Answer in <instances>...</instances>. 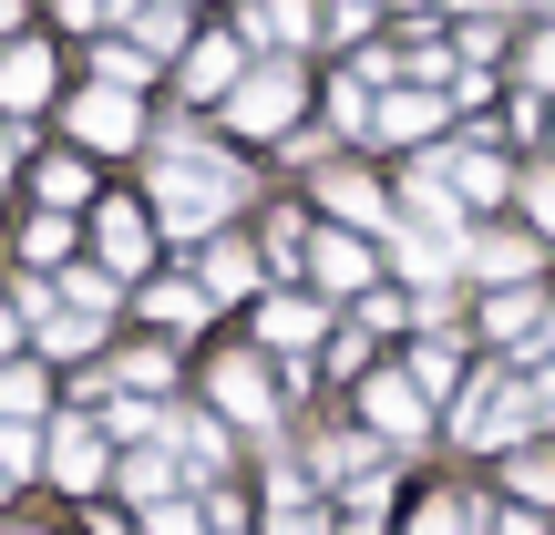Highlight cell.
Segmentation results:
<instances>
[{"instance_id":"6da1fadb","label":"cell","mask_w":555,"mask_h":535,"mask_svg":"<svg viewBox=\"0 0 555 535\" xmlns=\"http://www.w3.org/2000/svg\"><path fill=\"white\" fill-rule=\"evenodd\" d=\"M155 206H165V227H176V238H196V227H217L227 206H237V165H217V155H165Z\"/></svg>"},{"instance_id":"7a4b0ae2","label":"cell","mask_w":555,"mask_h":535,"mask_svg":"<svg viewBox=\"0 0 555 535\" xmlns=\"http://www.w3.org/2000/svg\"><path fill=\"white\" fill-rule=\"evenodd\" d=\"M288 114H298V73L288 62H258V73L237 82V103H227L237 135H288Z\"/></svg>"},{"instance_id":"3957f363","label":"cell","mask_w":555,"mask_h":535,"mask_svg":"<svg viewBox=\"0 0 555 535\" xmlns=\"http://www.w3.org/2000/svg\"><path fill=\"white\" fill-rule=\"evenodd\" d=\"M217 402H227L237 422H258V433L278 422V392H268V371H258V360H227V371H217Z\"/></svg>"},{"instance_id":"277c9868","label":"cell","mask_w":555,"mask_h":535,"mask_svg":"<svg viewBox=\"0 0 555 535\" xmlns=\"http://www.w3.org/2000/svg\"><path fill=\"white\" fill-rule=\"evenodd\" d=\"M73 135L82 144H134V103H124V93H82L73 103Z\"/></svg>"},{"instance_id":"5b68a950","label":"cell","mask_w":555,"mask_h":535,"mask_svg":"<svg viewBox=\"0 0 555 535\" xmlns=\"http://www.w3.org/2000/svg\"><path fill=\"white\" fill-rule=\"evenodd\" d=\"M52 474L62 484H103V433H93V422H62V433H52Z\"/></svg>"},{"instance_id":"8992f818","label":"cell","mask_w":555,"mask_h":535,"mask_svg":"<svg viewBox=\"0 0 555 535\" xmlns=\"http://www.w3.org/2000/svg\"><path fill=\"white\" fill-rule=\"evenodd\" d=\"M41 93H52V62H41L31 41H21V52H0V103L21 114V103H41Z\"/></svg>"},{"instance_id":"52a82bcc","label":"cell","mask_w":555,"mask_h":535,"mask_svg":"<svg viewBox=\"0 0 555 535\" xmlns=\"http://www.w3.org/2000/svg\"><path fill=\"white\" fill-rule=\"evenodd\" d=\"M371 124H380V135H401V144H422L442 124V103L433 93H391V103H371Z\"/></svg>"},{"instance_id":"ba28073f","label":"cell","mask_w":555,"mask_h":535,"mask_svg":"<svg viewBox=\"0 0 555 535\" xmlns=\"http://www.w3.org/2000/svg\"><path fill=\"white\" fill-rule=\"evenodd\" d=\"M371 422L412 443V433H422V392H412V381H371Z\"/></svg>"},{"instance_id":"9c48e42d","label":"cell","mask_w":555,"mask_h":535,"mask_svg":"<svg viewBox=\"0 0 555 535\" xmlns=\"http://www.w3.org/2000/svg\"><path fill=\"white\" fill-rule=\"evenodd\" d=\"M258 330L278 340V351H298V340H319V309H309V298H268V309H258Z\"/></svg>"},{"instance_id":"30bf717a","label":"cell","mask_w":555,"mask_h":535,"mask_svg":"<svg viewBox=\"0 0 555 535\" xmlns=\"http://www.w3.org/2000/svg\"><path fill=\"white\" fill-rule=\"evenodd\" d=\"M474 268L494 278V289H525V268H535V247H525V238H483V247H474Z\"/></svg>"},{"instance_id":"8fae6325","label":"cell","mask_w":555,"mask_h":535,"mask_svg":"<svg viewBox=\"0 0 555 535\" xmlns=\"http://www.w3.org/2000/svg\"><path fill=\"white\" fill-rule=\"evenodd\" d=\"M103 258H114V268H144V217H134V206H103Z\"/></svg>"},{"instance_id":"7c38bea8","label":"cell","mask_w":555,"mask_h":535,"mask_svg":"<svg viewBox=\"0 0 555 535\" xmlns=\"http://www.w3.org/2000/svg\"><path fill=\"white\" fill-rule=\"evenodd\" d=\"M319 196H330L339 217H360V227H380V186H371V176H330V186H319Z\"/></svg>"},{"instance_id":"4fadbf2b","label":"cell","mask_w":555,"mask_h":535,"mask_svg":"<svg viewBox=\"0 0 555 535\" xmlns=\"http://www.w3.org/2000/svg\"><path fill=\"white\" fill-rule=\"evenodd\" d=\"M483 330H494V340H525V330H535V289H494Z\"/></svg>"},{"instance_id":"5bb4252c","label":"cell","mask_w":555,"mask_h":535,"mask_svg":"<svg viewBox=\"0 0 555 535\" xmlns=\"http://www.w3.org/2000/svg\"><path fill=\"white\" fill-rule=\"evenodd\" d=\"M247 31H268V41H298V31H309V0H258V11H247Z\"/></svg>"},{"instance_id":"9a60e30c","label":"cell","mask_w":555,"mask_h":535,"mask_svg":"<svg viewBox=\"0 0 555 535\" xmlns=\"http://www.w3.org/2000/svg\"><path fill=\"white\" fill-rule=\"evenodd\" d=\"M144 309H155L165 330H196V319H206V289H144Z\"/></svg>"},{"instance_id":"2e32d148","label":"cell","mask_w":555,"mask_h":535,"mask_svg":"<svg viewBox=\"0 0 555 535\" xmlns=\"http://www.w3.org/2000/svg\"><path fill=\"white\" fill-rule=\"evenodd\" d=\"M319 278H330V289H360V278H371V258H360L350 238H319Z\"/></svg>"},{"instance_id":"e0dca14e","label":"cell","mask_w":555,"mask_h":535,"mask_svg":"<svg viewBox=\"0 0 555 535\" xmlns=\"http://www.w3.org/2000/svg\"><path fill=\"white\" fill-rule=\"evenodd\" d=\"M453 351H463V340H422V351H412V392H442V381H453Z\"/></svg>"},{"instance_id":"ac0fdd59","label":"cell","mask_w":555,"mask_h":535,"mask_svg":"<svg viewBox=\"0 0 555 535\" xmlns=\"http://www.w3.org/2000/svg\"><path fill=\"white\" fill-rule=\"evenodd\" d=\"M227 73H237V52H227V41H206V52L185 62V82H196V93H227Z\"/></svg>"},{"instance_id":"d6986e66","label":"cell","mask_w":555,"mask_h":535,"mask_svg":"<svg viewBox=\"0 0 555 535\" xmlns=\"http://www.w3.org/2000/svg\"><path fill=\"white\" fill-rule=\"evenodd\" d=\"M41 196H52V206H82L93 186H82V165H73V155H52V165H41Z\"/></svg>"},{"instance_id":"ffe728a7","label":"cell","mask_w":555,"mask_h":535,"mask_svg":"<svg viewBox=\"0 0 555 535\" xmlns=\"http://www.w3.org/2000/svg\"><path fill=\"white\" fill-rule=\"evenodd\" d=\"M247 278H258V268H247V247H217V258H206V289H217V298H237Z\"/></svg>"},{"instance_id":"44dd1931","label":"cell","mask_w":555,"mask_h":535,"mask_svg":"<svg viewBox=\"0 0 555 535\" xmlns=\"http://www.w3.org/2000/svg\"><path fill=\"white\" fill-rule=\"evenodd\" d=\"M41 463V443H31V422H0V474H31Z\"/></svg>"},{"instance_id":"7402d4cb","label":"cell","mask_w":555,"mask_h":535,"mask_svg":"<svg viewBox=\"0 0 555 535\" xmlns=\"http://www.w3.org/2000/svg\"><path fill=\"white\" fill-rule=\"evenodd\" d=\"M165 433H185V463H206V474H217V463H227V443H217V422H165Z\"/></svg>"},{"instance_id":"603a6c76","label":"cell","mask_w":555,"mask_h":535,"mask_svg":"<svg viewBox=\"0 0 555 535\" xmlns=\"http://www.w3.org/2000/svg\"><path fill=\"white\" fill-rule=\"evenodd\" d=\"M114 309V278H93V268H73V319H103Z\"/></svg>"},{"instance_id":"cb8c5ba5","label":"cell","mask_w":555,"mask_h":535,"mask_svg":"<svg viewBox=\"0 0 555 535\" xmlns=\"http://www.w3.org/2000/svg\"><path fill=\"white\" fill-rule=\"evenodd\" d=\"M474 515H483V505H422L412 535H474Z\"/></svg>"},{"instance_id":"d4e9b609","label":"cell","mask_w":555,"mask_h":535,"mask_svg":"<svg viewBox=\"0 0 555 535\" xmlns=\"http://www.w3.org/2000/svg\"><path fill=\"white\" fill-rule=\"evenodd\" d=\"M515 484L525 495H555V454H515Z\"/></svg>"},{"instance_id":"484cf974","label":"cell","mask_w":555,"mask_h":535,"mask_svg":"<svg viewBox=\"0 0 555 535\" xmlns=\"http://www.w3.org/2000/svg\"><path fill=\"white\" fill-rule=\"evenodd\" d=\"M144 535H206V515H185V505H155V515H144Z\"/></svg>"},{"instance_id":"4316f807","label":"cell","mask_w":555,"mask_h":535,"mask_svg":"<svg viewBox=\"0 0 555 535\" xmlns=\"http://www.w3.org/2000/svg\"><path fill=\"white\" fill-rule=\"evenodd\" d=\"M278 535H319V515H309V505H288V515H278Z\"/></svg>"},{"instance_id":"83f0119b","label":"cell","mask_w":555,"mask_h":535,"mask_svg":"<svg viewBox=\"0 0 555 535\" xmlns=\"http://www.w3.org/2000/svg\"><path fill=\"white\" fill-rule=\"evenodd\" d=\"M11 155H21V124H0V165H11Z\"/></svg>"},{"instance_id":"f1b7e54d","label":"cell","mask_w":555,"mask_h":535,"mask_svg":"<svg viewBox=\"0 0 555 535\" xmlns=\"http://www.w3.org/2000/svg\"><path fill=\"white\" fill-rule=\"evenodd\" d=\"M535 73H545V82H555V41H535Z\"/></svg>"},{"instance_id":"f546056e","label":"cell","mask_w":555,"mask_h":535,"mask_svg":"<svg viewBox=\"0 0 555 535\" xmlns=\"http://www.w3.org/2000/svg\"><path fill=\"white\" fill-rule=\"evenodd\" d=\"M535 217H545V227H555V186H535Z\"/></svg>"},{"instance_id":"4dcf8cb0","label":"cell","mask_w":555,"mask_h":535,"mask_svg":"<svg viewBox=\"0 0 555 535\" xmlns=\"http://www.w3.org/2000/svg\"><path fill=\"white\" fill-rule=\"evenodd\" d=\"M339 535H380V525H371V515H350V525H339Z\"/></svg>"},{"instance_id":"1f68e13d","label":"cell","mask_w":555,"mask_h":535,"mask_svg":"<svg viewBox=\"0 0 555 535\" xmlns=\"http://www.w3.org/2000/svg\"><path fill=\"white\" fill-rule=\"evenodd\" d=\"M504 535H535V525H525V515H504Z\"/></svg>"},{"instance_id":"d6a6232c","label":"cell","mask_w":555,"mask_h":535,"mask_svg":"<svg viewBox=\"0 0 555 535\" xmlns=\"http://www.w3.org/2000/svg\"><path fill=\"white\" fill-rule=\"evenodd\" d=\"M0 351H11V319H0Z\"/></svg>"},{"instance_id":"836d02e7","label":"cell","mask_w":555,"mask_h":535,"mask_svg":"<svg viewBox=\"0 0 555 535\" xmlns=\"http://www.w3.org/2000/svg\"><path fill=\"white\" fill-rule=\"evenodd\" d=\"M545 340H555V319H545Z\"/></svg>"},{"instance_id":"e575fe53","label":"cell","mask_w":555,"mask_h":535,"mask_svg":"<svg viewBox=\"0 0 555 535\" xmlns=\"http://www.w3.org/2000/svg\"><path fill=\"white\" fill-rule=\"evenodd\" d=\"M0 484H11V474H0Z\"/></svg>"}]
</instances>
